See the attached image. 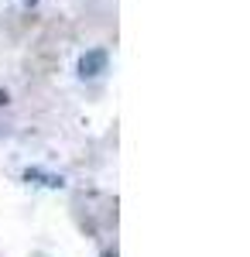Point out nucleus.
Instances as JSON below:
<instances>
[{"label": "nucleus", "mask_w": 250, "mask_h": 257, "mask_svg": "<svg viewBox=\"0 0 250 257\" xmlns=\"http://www.w3.org/2000/svg\"><path fill=\"white\" fill-rule=\"evenodd\" d=\"M106 62H110L106 48H93V52H86V55L79 59V76H82V79H96V76L106 72Z\"/></svg>", "instance_id": "1"}, {"label": "nucleus", "mask_w": 250, "mask_h": 257, "mask_svg": "<svg viewBox=\"0 0 250 257\" xmlns=\"http://www.w3.org/2000/svg\"><path fill=\"white\" fill-rule=\"evenodd\" d=\"M24 182H28V185H45V189H62V185H65L62 175L41 172V168H24Z\"/></svg>", "instance_id": "2"}, {"label": "nucleus", "mask_w": 250, "mask_h": 257, "mask_svg": "<svg viewBox=\"0 0 250 257\" xmlns=\"http://www.w3.org/2000/svg\"><path fill=\"white\" fill-rule=\"evenodd\" d=\"M99 257H120V254H116V250H103Z\"/></svg>", "instance_id": "3"}]
</instances>
